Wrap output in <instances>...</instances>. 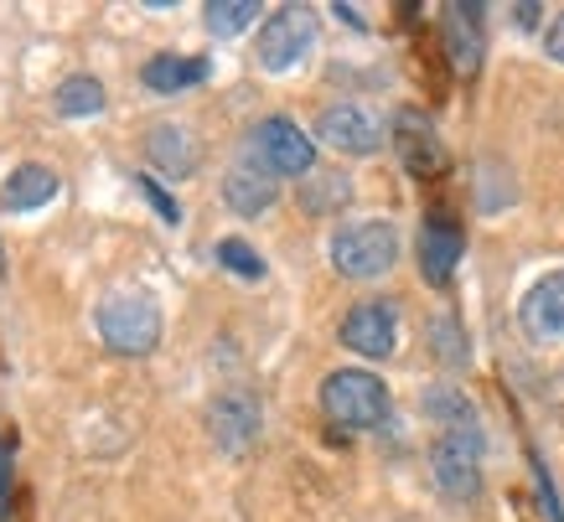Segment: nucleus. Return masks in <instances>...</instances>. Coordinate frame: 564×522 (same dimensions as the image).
<instances>
[{
  "instance_id": "22",
  "label": "nucleus",
  "mask_w": 564,
  "mask_h": 522,
  "mask_svg": "<svg viewBox=\"0 0 564 522\" xmlns=\"http://www.w3.org/2000/svg\"><path fill=\"white\" fill-rule=\"evenodd\" d=\"M218 264L223 270H234L238 280H265V259L244 244V238H228V244H218Z\"/></svg>"
},
{
  "instance_id": "17",
  "label": "nucleus",
  "mask_w": 564,
  "mask_h": 522,
  "mask_svg": "<svg viewBox=\"0 0 564 522\" xmlns=\"http://www.w3.org/2000/svg\"><path fill=\"white\" fill-rule=\"evenodd\" d=\"M208 73H213V62H208V58H151L145 68H140L145 88H156V94H181V88H197Z\"/></svg>"
},
{
  "instance_id": "29",
  "label": "nucleus",
  "mask_w": 564,
  "mask_h": 522,
  "mask_svg": "<svg viewBox=\"0 0 564 522\" xmlns=\"http://www.w3.org/2000/svg\"><path fill=\"white\" fill-rule=\"evenodd\" d=\"M0 274H5V244H0Z\"/></svg>"
},
{
  "instance_id": "21",
  "label": "nucleus",
  "mask_w": 564,
  "mask_h": 522,
  "mask_svg": "<svg viewBox=\"0 0 564 522\" xmlns=\"http://www.w3.org/2000/svg\"><path fill=\"white\" fill-rule=\"evenodd\" d=\"M348 197H352V181H348V176L327 171V176H312V187L301 192V202H306L312 213H327V207H342Z\"/></svg>"
},
{
  "instance_id": "18",
  "label": "nucleus",
  "mask_w": 564,
  "mask_h": 522,
  "mask_svg": "<svg viewBox=\"0 0 564 522\" xmlns=\"http://www.w3.org/2000/svg\"><path fill=\"white\" fill-rule=\"evenodd\" d=\"M52 104H58V115H68V119L104 115V83H98V78H89V73L62 78L58 94H52Z\"/></svg>"
},
{
  "instance_id": "20",
  "label": "nucleus",
  "mask_w": 564,
  "mask_h": 522,
  "mask_svg": "<svg viewBox=\"0 0 564 522\" xmlns=\"http://www.w3.org/2000/svg\"><path fill=\"white\" fill-rule=\"evenodd\" d=\"M425 414L430 419H440L446 429H461V425H477V414H471V404L456 393V388H435V393H425Z\"/></svg>"
},
{
  "instance_id": "2",
  "label": "nucleus",
  "mask_w": 564,
  "mask_h": 522,
  "mask_svg": "<svg viewBox=\"0 0 564 522\" xmlns=\"http://www.w3.org/2000/svg\"><path fill=\"white\" fill-rule=\"evenodd\" d=\"M321 408L337 429H373L389 419V388L363 368H342L321 383Z\"/></svg>"
},
{
  "instance_id": "1",
  "label": "nucleus",
  "mask_w": 564,
  "mask_h": 522,
  "mask_svg": "<svg viewBox=\"0 0 564 522\" xmlns=\"http://www.w3.org/2000/svg\"><path fill=\"white\" fill-rule=\"evenodd\" d=\"M98 336L119 357H151L161 342V306L140 290H115L98 300Z\"/></svg>"
},
{
  "instance_id": "7",
  "label": "nucleus",
  "mask_w": 564,
  "mask_h": 522,
  "mask_svg": "<svg viewBox=\"0 0 564 522\" xmlns=\"http://www.w3.org/2000/svg\"><path fill=\"white\" fill-rule=\"evenodd\" d=\"M259 429H265V414H259V399L234 388V393H218L213 408H208V435H213L218 450H228V455H244V450L259 440Z\"/></svg>"
},
{
  "instance_id": "24",
  "label": "nucleus",
  "mask_w": 564,
  "mask_h": 522,
  "mask_svg": "<svg viewBox=\"0 0 564 522\" xmlns=\"http://www.w3.org/2000/svg\"><path fill=\"white\" fill-rule=\"evenodd\" d=\"M136 192L145 197V202H151V207H156V213L166 217V223H181V207H176L172 197L161 192V187H156V181H151V176H136Z\"/></svg>"
},
{
  "instance_id": "19",
  "label": "nucleus",
  "mask_w": 564,
  "mask_h": 522,
  "mask_svg": "<svg viewBox=\"0 0 564 522\" xmlns=\"http://www.w3.org/2000/svg\"><path fill=\"white\" fill-rule=\"evenodd\" d=\"M202 16H208V26H213L218 37H234L249 21H259V5H254V0H213Z\"/></svg>"
},
{
  "instance_id": "4",
  "label": "nucleus",
  "mask_w": 564,
  "mask_h": 522,
  "mask_svg": "<svg viewBox=\"0 0 564 522\" xmlns=\"http://www.w3.org/2000/svg\"><path fill=\"white\" fill-rule=\"evenodd\" d=\"M399 259V233L393 223H352L331 238V264L348 280H378Z\"/></svg>"
},
{
  "instance_id": "16",
  "label": "nucleus",
  "mask_w": 564,
  "mask_h": 522,
  "mask_svg": "<svg viewBox=\"0 0 564 522\" xmlns=\"http://www.w3.org/2000/svg\"><path fill=\"white\" fill-rule=\"evenodd\" d=\"M52 197H58V176L47 171V166H21V171H11L5 187H0L5 213H32V207L52 202Z\"/></svg>"
},
{
  "instance_id": "15",
  "label": "nucleus",
  "mask_w": 564,
  "mask_h": 522,
  "mask_svg": "<svg viewBox=\"0 0 564 522\" xmlns=\"http://www.w3.org/2000/svg\"><path fill=\"white\" fill-rule=\"evenodd\" d=\"M145 151H151V161H156L166 176L197 171V140H192V130H181V124H151V130H145Z\"/></svg>"
},
{
  "instance_id": "28",
  "label": "nucleus",
  "mask_w": 564,
  "mask_h": 522,
  "mask_svg": "<svg viewBox=\"0 0 564 522\" xmlns=\"http://www.w3.org/2000/svg\"><path fill=\"white\" fill-rule=\"evenodd\" d=\"M337 16L348 21V26H357V32H363V16H357V11H352V5H337Z\"/></svg>"
},
{
  "instance_id": "3",
  "label": "nucleus",
  "mask_w": 564,
  "mask_h": 522,
  "mask_svg": "<svg viewBox=\"0 0 564 522\" xmlns=\"http://www.w3.org/2000/svg\"><path fill=\"white\" fill-rule=\"evenodd\" d=\"M430 465H435L440 497H450V502H477V491H482V429L477 425L446 429V435L435 440Z\"/></svg>"
},
{
  "instance_id": "5",
  "label": "nucleus",
  "mask_w": 564,
  "mask_h": 522,
  "mask_svg": "<svg viewBox=\"0 0 564 522\" xmlns=\"http://www.w3.org/2000/svg\"><path fill=\"white\" fill-rule=\"evenodd\" d=\"M316 41V21L306 5H280L270 21H265V32H259V62L270 68V73H291L295 62L312 52Z\"/></svg>"
},
{
  "instance_id": "23",
  "label": "nucleus",
  "mask_w": 564,
  "mask_h": 522,
  "mask_svg": "<svg viewBox=\"0 0 564 522\" xmlns=\"http://www.w3.org/2000/svg\"><path fill=\"white\" fill-rule=\"evenodd\" d=\"M430 342L440 352V363H467V336L456 331L450 316H435V321H430Z\"/></svg>"
},
{
  "instance_id": "12",
  "label": "nucleus",
  "mask_w": 564,
  "mask_h": 522,
  "mask_svg": "<svg viewBox=\"0 0 564 522\" xmlns=\"http://www.w3.org/2000/svg\"><path fill=\"white\" fill-rule=\"evenodd\" d=\"M321 140H327L331 151H348V155H373L378 151V119L368 109H357V104H331L327 115H321Z\"/></svg>"
},
{
  "instance_id": "9",
  "label": "nucleus",
  "mask_w": 564,
  "mask_h": 522,
  "mask_svg": "<svg viewBox=\"0 0 564 522\" xmlns=\"http://www.w3.org/2000/svg\"><path fill=\"white\" fill-rule=\"evenodd\" d=\"M518 321H524L528 342H539V347L564 342V270L528 285V295L518 300Z\"/></svg>"
},
{
  "instance_id": "14",
  "label": "nucleus",
  "mask_w": 564,
  "mask_h": 522,
  "mask_svg": "<svg viewBox=\"0 0 564 522\" xmlns=\"http://www.w3.org/2000/svg\"><path fill=\"white\" fill-rule=\"evenodd\" d=\"M446 52L450 68L461 78H471L486 58V37H482V5H446Z\"/></svg>"
},
{
  "instance_id": "13",
  "label": "nucleus",
  "mask_w": 564,
  "mask_h": 522,
  "mask_svg": "<svg viewBox=\"0 0 564 522\" xmlns=\"http://www.w3.org/2000/svg\"><path fill=\"white\" fill-rule=\"evenodd\" d=\"M274 197H280V187H274V171H265L254 155H249V161H238L234 171L223 176V202H228L238 217L270 213Z\"/></svg>"
},
{
  "instance_id": "25",
  "label": "nucleus",
  "mask_w": 564,
  "mask_h": 522,
  "mask_svg": "<svg viewBox=\"0 0 564 522\" xmlns=\"http://www.w3.org/2000/svg\"><path fill=\"white\" fill-rule=\"evenodd\" d=\"M0 522H11V446L0 440Z\"/></svg>"
},
{
  "instance_id": "8",
  "label": "nucleus",
  "mask_w": 564,
  "mask_h": 522,
  "mask_svg": "<svg viewBox=\"0 0 564 522\" xmlns=\"http://www.w3.org/2000/svg\"><path fill=\"white\" fill-rule=\"evenodd\" d=\"M393 151L404 161V171L420 176V181L446 171V145H440L435 124H430L420 109H399V115H393Z\"/></svg>"
},
{
  "instance_id": "11",
  "label": "nucleus",
  "mask_w": 564,
  "mask_h": 522,
  "mask_svg": "<svg viewBox=\"0 0 564 522\" xmlns=\"http://www.w3.org/2000/svg\"><path fill=\"white\" fill-rule=\"evenodd\" d=\"M461 228L450 223L446 213H430L425 228H420V274H425L430 285H450V274L461 264Z\"/></svg>"
},
{
  "instance_id": "6",
  "label": "nucleus",
  "mask_w": 564,
  "mask_h": 522,
  "mask_svg": "<svg viewBox=\"0 0 564 522\" xmlns=\"http://www.w3.org/2000/svg\"><path fill=\"white\" fill-rule=\"evenodd\" d=\"M254 161L274 176H312L316 151L301 124H291V119H265V124L254 130Z\"/></svg>"
},
{
  "instance_id": "27",
  "label": "nucleus",
  "mask_w": 564,
  "mask_h": 522,
  "mask_svg": "<svg viewBox=\"0 0 564 522\" xmlns=\"http://www.w3.org/2000/svg\"><path fill=\"white\" fill-rule=\"evenodd\" d=\"M544 16L539 5H513V21H524V32H533V21Z\"/></svg>"
},
{
  "instance_id": "10",
  "label": "nucleus",
  "mask_w": 564,
  "mask_h": 522,
  "mask_svg": "<svg viewBox=\"0 0 564 522\" xmlns=\"http://www.w3.org/2000/svg\"><path fill=\"white\" fill-rule=\"evenodd\" d=\"M342 342H348L357 357H389L393 342H399V316H393V306L389 300L352 306L348 321H342Z\"/></svg>"
},
{
  "instance_id": "26",
  "label": "nucleus",
  "mask_w": 564,
  "mask_h": 522,
  "mask_svg": "<svg viewBox=\"0 0 564 522\" xmlns=\"http://www.w3.org/2000/svg\"><path fill=\"white\" fill-rule=\"evenodd\" d=\"M544 52H549V58H554V62H560V68H564V16L554 21V26H549V37H544Z\"/></svg>"
}]
</instances>
